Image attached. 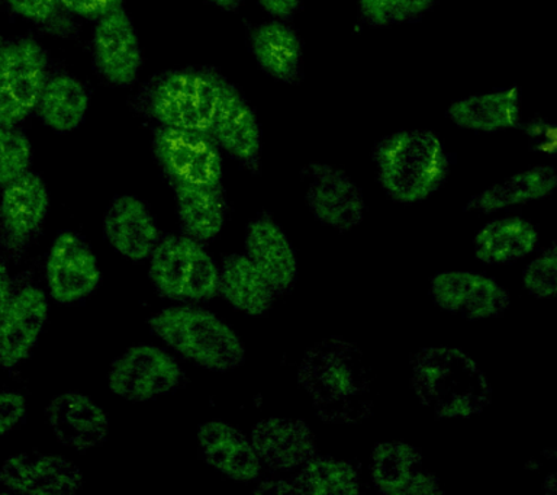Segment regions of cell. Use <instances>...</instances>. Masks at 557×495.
Here are the masks:
<instances>
[{
    "label": "cell",
    "instance_id": "obj_1",
    "mask_svg": "<svg viewBox=\"0 0 557 495\" xmlns=\"http://www.w3.org/2000/svg\"><path fill=\"white\" fill-rule=\"evenodd\" d=\"M298 380L318 416L329 423L355 424L372 414V373L359 347L350 342H318L305 354Z\"/></svg>",
    "mask_w": 557,
    "mask_h": 495
},
{
    "label": "cell",
    "instance_id": "obj_2",
    "mask_svg": "<svg viewBox=\"0 0 557 495\" xmlns=\"http://www.w3.org/2000/svg\"><path fill=\"white\" fill-rule=\"evenodd\" d=\"M413 391L422 406L442 419H466L490 406L485 372L469 355L451 347H426L411 362Z\"/></svg>",
    "mask_w": 557,
    "mask_h": 495
},
{
    "label": "cell",
    "instance_id": "obj_3",
    "mask_svg": "<svg viewBox=\"0 0 557 495\" xmlns=\"http://www.w3.org/2000/svg\"><path fill=\"white\" fill-rule=\"evenodd\" d=\"M373 160L383 190L403 203L424 201L437 193L451 166L442 138L430 129H403L382 138Z\"/></svg>",
    "mask_w": 557,
    "mask_h": 495
},
{
    "label": "cell",
    "instance_id": "obj_4",
    "mask_svg": "<svg viewBox=\"0 0 557 495\" xmlns=\"http://www.w3.org/2000/svg\"><path fill=\"white\" fill-rule=\"evenodd\" d=\"M148 325L182 358L208 371H233L246 359V349L237 333L205 308L169 307L152 315Z\"/></svg>",
    "mask_w": 557,
    "mask_h": 495
},
{
    "label": "cell",
    "instance_id": "obj_5",
    "mask_svg": "<svg viewBox=\"0 0 557 495\" xmlns=\"http://www.w3.org/2000/svg\"><path fill=\"white\" fill-rule=\"evenodd\" d=\"M230 82L213 72L165 73L147 97V110L161 127L211 134Z\"/></svg>",
    "mask_w": 557,
    "mask_h": 495
},
{
    "label": "cell",
    "instance_id": "obj_6",
    "mask_svg": "<svg viewBox=\"0 0 557 495\" xmlns=\"http://www.w3.org/2000/svg\"><path fill=\"white\" fill-rule=\"evenodd\" d=\"M150 259V280L163 297L178 302H199L216 297L220 268L194 238L186 234L160 238Z\"/></svg>",
    "mask_w": 557,
    "mask_h": 495
},
{
    "label": "cell",
    "instance_id": "obj_7",
    "mask_svg": "<svg viewBox=\"0 0 557 495\" xmlns=\"http://www.w3.org/2000/svg\"><path fill=\"white\" fill-rule=\"evenodd\" d=\"M47 58L29 38L0 51V127H15L37 110L46 86Z\"/></svg>",
    "mask_w": 557,
    "mask_h": 495
},
{
    "label": "cell",
    "instance_id": "obj_8",
    "mask_svg": "<svg viewBox=\"0 0 557 495\" xmlns=\"http://www.w3.org/2000/svg\"><path fill=\"white\" fill-rule=\"evenodd\" d=\"M186 375L163 349L157 346L129 347L109 369V389L128 401L143 403L181 388Z\"/></svg>",
    "mask_w": 557,
    "mask_h": 495
},
{
    "label": "cell",
    "instance_id": "obj_9",
    "mask_svg": "<svg viewBox=\"0 0 557 495\" xmlns=\"http://www.w3.org/2000/svg\"><path fill=\"white\" fill-rule=\"evenodd\" d=\"M154 153L172 185H221V149L211 134L161 127Z\"/></svg>",
    "mask_w": 557,
    "mask_h": 495
},
{
    "label": "cell",
    "instance_id": "obj_10",
    "mask_svg": "<svg viewBox=\"0 0 557 495\" xmlns=\"http://www.w3.org/2000/svg\"><path fill=\"white\" fill-rule=\"evenodd\" d=\"M50 207V194L41 177L26 172L4 186L0 198V247L21 256L37 237Z\"/></svg>",
    "mask_w": 557,
    "mask_h": 495
},
{
    "label": "cell",
    "instance_id": "obj_11",
    "mask_svg": "<svg viewBox=\"0 0 557 495\" xmlns=\"http://www.w3.org/2000/svg\"><path fill=\"white\" fill-rule=\"evenodd\" d=\"M47 284L60 304L82 301L100 282L98 259L78 234L64 232L52 243L47 258Z\"/></svg>",
    "mask_w": 557,
    "mask_h": 495
},
{
    "label": "cell",
    "instance_id": "obj_12",
    "mask_svg": "<svg viewBox=\"0 0 557 495\" xmlns=\"http://www.w3.org/2000/svg\"><path fill=\"white\" fill-rule=\"evenodd\" d=\"M308 177L307 203L318 221L338 232L356 228L363 221V194L346 172L312 163Z\"/></svg>",
    "mask_w": 557,
    "mask_h": 495
},
{
    "label": "cell",
    "instance_id": "obj_13",
    "mask_svg": "<svg viewBox=\"0 0 557 495\" xmlns=\"http://www.w3.org/2000/svg\"><path fill=\"white\" fill-rule=\"evenodd\" d=\"M431 295L442 310L468 320L503 315L511 304L498 282L473 272L438 273L431 280Z\"/></svg>",
    "mask_w": 557,
    "mask_h": 495
},
{
    "label": "cell",
    "instance_id": "obj_14",
    "mask_svg": "<svg viewBox=\"0 0 557 495\" xmlns=\"http://www.w3.org/2000/svg\"><path fill=\"white\" fill-rule=\"evenodd\" d=\"M0 484L11 493L70 495L83 486V473L63 456L21 454L0 467Z\"/></svg>",
    "mask_w": 557,
    "mask_h": 495
},
{
    "label": "cell",
    "instance_id": "obj_15",
    "mask_svg": "<svg viewBox=\"0 0 557 495\" xmlns=\"http://www.w3.org/2000/svg\"><path fill=\"white\" fill-rule=\"evenodd\" d=\"M95 64L115 86H128L141 67V49L128 14L121 7L100 16L94 34Z\"/></svg>",
    "mask_w": 557,
    "mask_h": 495
},
{
    "label": "cell",
    "instance_id": "obj_16",
    "mask_svg": "<svg viewBox=\"0 0 557 495\" xmlns=\"http://www.w3.org/2000/svg\"><path fill=\"white\" fill-rule=\"evenodd\" d=\"M48 299L38 286L15 289L0 320V367L15 369L37 346L48 320Z\"/></svg>",
    "mask_w": 557,
    "mask_h": 495
},
{
    "label": "cell",
    "instance_id": "obj_17",
    "mask_svg": "<svg viewBox=\"0 0 557 495\" xmlns=\"http://www.w3.org/2000/svg\"><path fill=\"white\" fill-rule=\"evenodd\" d=\"M370 473L383 494H442L440 481L425 468L421 451L408 443H379L370 459Z\"/></svg>",
    "mask_w": 557,
    "mask_h": 495
},
{
    "label": "cell",
    "instance_id": "obj_18",
    "mask_svg": "<svg viewBox=\"0 0 557 495\" xmlns=\"http://www.w3.org/2000/svg\"><path fill=\"white\" fill-rule=\"evenodd\" d=\"M46 416L61 445L76 450H89L107 441V412L94 399L78 391L57 395L48 404Z\"/></svg>",
    "mask_w": 557,
    "mask_h": 495
},
{
    "label": "cell",
    "instance_id": "obj_19",
    "mask_svg": "<svg viewBox=\"0 0 557 495\" xmlns=\"http://www.w3.org/2000/svg\"><path fill=\"white\" fill-rule=\"evenodd\" d=\"M246 251L274 294H285L294 286L298 276L294 247L272 216L259 215L248 224Z\"/></svg>",
    "mask_w": 557,
    "mask_h": 495
},
{
    "label": "cell",
    "instance_id": "obj_20",
    "mask_svg": "<svg viewBox=\"0 0 557 495\" xmlns=\"http://www.w3.org/2000/svg\"><path fill=\"white\" fill-rule=\"evenodd\" d=\"M103 233L117 253L134 262L150 258L161 238L146 203L133 195L113 199L104 214Z\"/></svg>",
    "mask_w": 557,
    "mask_h": 495
},
{
    "label": "cell",
    "instance_id": "obj_21",
    "mask_svg": "<svg viewBox=\"0 0 557 495\" xmlns=\"http://www.w3.org/2000/svg\"><path fill=\"white\" fill-rule=\"evenodd\" d=\"M211 136L220 149L233 156L244 166L259 168L261 132L250 106L235 86H226L220 110L211 128Z\"/></svg>",
    "mask_w": 557,
    "mask_h": 495
},
{
    "label": "cell",
    "instance_id": "obj_22",
    "mask_svg": "<svg viewBox=\"0 0 557 495\" xmlns=\"http://www.w3.org/2000/svg\"><path fill=\"white\" fill-rule=\"evenodd\" d=\"M250 441L261 462L274 471L300 468L317 450L311 429L300 420H261L252 429Z\"/></svg>",
    "mask_w": 557,
    "mask_h": 495
},
{
    "label": "cell",
    "instance_id": "obj_23",
    "mask_svg": "<svg viewBox=\"0 0 557 495\" xmlns=\"http://www.w3.org/2000/svg\"><path fill=\"white\" fill-rule=\"evenodd\" d=\"M203 459L231 480L248 482L260 475L261 460L250 438L224 421H208L198 430Z\"/></svg>",
    "mask_w": 557,
    "mask_h": 495
},
{
    "label": "cell",
    "instance_id": "obj_24",
    "mask_svg": "<svg viewBox=\"0 0 557 495\" xmlns=\"http://www.w3.org/2000/svg\"><path fill=\"white\" fill-rule=\"evenodd\" d=\"M457 127L476 133H499L521 123V95L518 86L473 95L455 101L446 112Z\"/></svg>",
    "mask_w": 557,
    "mask_h": 495
},
{
    "label": "cell",
    "instance_id": "obj_25",
    "mask_svg": "<svg viewBox=\"0 0 557 495\" xmlns=\"http://www.w3.org/2000/svg\"><path fill=\"white\" fill-rule=\"evenodd\" d=\"M257 64L273 79L295 85L302 76L304 46L298 33L281 21L259 25L251 34Z\"/></svg>",
    "mask_w": 557,
    "mask_h": 495
},
{
    "label": "cell",
    "instance_id": "obj_26",
    "mask_svg": "<svg viewBox=\"0 0 557 495\" xmlns=\"http://www.w3.org/2000/svg\"><path fill=\"white\" fill-rule=\"evenodd\" d=\"M178 221L186 236L199 243L215 238L224 228L226 199L221 185H173Z\"/></svg>",
    "mask_w": 557,
    "mask_h": 495
},
{
    "label": "cell",
    "instance_id": "obj_27",
    "mask_svg": "<svg viewBox=\"0 0 557 495\" xmlns=\"http://www.w3.org/2000/svg\"><path fill=\"white\" fill-rule=\"evenodd\" d=\"M230 306L247 315H263L274 301V290L247 255L225 256L220 268V290Z\"/></svg>",
    "mask_w": 557,
    "mask_h": 495
},
{
    "label": "cell",
    "instance_id": "obj_28",
    "mask_svg": "<svg viewBox=\"0 0 557 495\" xmlns=\"http://www.w3.org/2000/svg\"><path fill=\"white\" fill-rule=\"evenodd\" d=\"M557 185V173L553 166H535L518 172L508 180L492 185L474 195L466 206L468 211L496 212L505 208L521 206L548 197Z\"/></svg>",
    "mask_w": 557,
    "mask_h": 495
},
{
    "label": "cell",
    "instance_id": "obj_29",
    "mask_svg": "<svg viewBox=\"0 0 557 495\" xmlns=\"http://www.w3.org/2000/svg\"><path fill=\"white\" fill-rule=\"evenodd\" d=\"M539 232L530 221L505 216L487 223L474 237V255L486 264L517 262L535 249Z\"/></svg>",
    "mask_w": 557,
    "mask_h": 495
},
{
    "label": "cell",
    "instance_id": "obj_30",
    "mask_svg": "<svg viewBox=\"0 0 557 495\" xmlns=\"http://www.w3.org/2000/svg\"><path fill=\"white\" fill-rule=\"evenodd\" d=\"M89 95L85 86L69 75L47 81L37 110L42 123L57 133H70L85 120Z\"/></svg>",
    "mask_w": 557,
    "mask_h": 495
},
{
    "label": "cell",
    "instance_id": "obj_31",
    "mask_svg": "<svg viewBox=\"0 0 557 495\" xmlns=\"http://www.w3.org/2000/svg\"><path fill=\"white\" fill-rule=\"evenodd\" d=\"M292 481L298 494L352 495L360 491L355 465L331 458H313L300 467Z\"/></svg>",
    "mask_w": 557,
    "mask_h": 495
},
{
    "label": "cell",
    "instance_id": "obj_32",
    "mask_svg": "<svg viewBox=\"0 0 557 495\" xmlns=\"http://www.w3.org/2000/svg\"><path fill=\"white\" fill-rule=\"evenodd\" d=\"M438 0H359L361 20L372 28L411 23L433 10Z\"/></svg>",
    "mask_w": 557,
    "mask_h": 495
},
{
    "label": "cell",
    "instance_id": "obj_33",
    "mask_svg": "<svg viewBox=\"0 0 557 495\" xmlns=\"http://www.w3.org/2000/svg\"><path fill=\"white\" fill-rule=\"evenodd\" d=\"M30 145L24 133L0 127V188L29 171Z\"/></svg>",
    "mask_w": 557,
    "mask_h": 495
},
{
    "label": "cell",
    "instance_id": "obj_34",
    "mask_svg": "<svg viewBox=\"0 0 557 495\" xmlns=\"http://www.w3.org/2000/svg\"><path fill=\"white\" fill-rule=\"evenodd\" d=\"M522 284L535 298H553L557 289L556 247L544 251L525 268Z\"/></svg>",
    "mask_w": 557,
    "mask_h": 495
},
{
    "label": "cell",
    "instance_id": "obj_35",
    "mask_svg": "<svg viewBox=\"0 0 557 495\" xmlns=\"http://www.w3.org/2000/svg\"><path fill=\"white\" fill-rule=\"evenodd\" d=\"M15 14L37 24H52L61 18L60 0H4Z\"/></svg>",
    "mask_w": 557,
    "mask_h": 495
},
{
    "label": "cell",
    "instance_id": "obj_36",
    "mask_svg": "<svg viewBox=\"0 0 557 495\" xmlns=\"http://www.w3.org/2000/svg\"><path fill=\"white\" fill-rule=\"evenodd\" d=\"M26 399L15 391H0V438L25 420Z\"/></svg>",
    "mask_w": 557,
    "mask_h": 495
},
{
    "label": "cell",
    "instance_id": "obj_37",
    "mask_svg": "<svg viewBox=\"0 0 557 495\" xmlns=\"http://www.w3.org/2000/svg\"><path fill=\"white\" fill-rule=\"evenodd\" d=\"M518 128L524 129V133L530 138L531 145H534L535 150H542L543 153H555L556 150V127L547 123L540 116L520 123Z\"/></svg>",
    "mask_w": 557,
    "mask_h": 495
},
{
    "label": "cell",
    "instance_id": "obj_38",
    "mask_svg": "<svg viewBox=\"0 0 557 495\" xmlns=\"http://www.w3.org/2000/svg\"><path fill=\"white\" fill-rule=\"evenodd\" d=\"M61 7L74 15L87 20H99L121 5V0H60Z\"/></svg>",
    "mask_w": 557,
    "mask_h": 495
},
{
    "label": "cell",
    "instance_id": "obj_39",
    "mask_svg": "<svg viewBox=\"0 0 557 495\" xmlns=\"http://www.w3.org/2000/svg\"><path fill=\"white\" fill-rule=\"evenodd\" d=\"M268 14L278 20H289L298 12L302 0H257Z\"/></svg>",
    "mask_w": 557,
    "mask_h": 495
},
{
    "label": "cell",
    "instance_id": "obj_40",
    "mask_svg": "<svg viewBox=\"0 0 557 495\" xmlns=\"http://www.w3.org/2000/svg\"><path fill=\"white\" fill-rule=\"evenodd\" d=\"M15 288H13V282L11 275H9V269L2 260H0V320L4 312H7L9 304H11Z\"/></svg>",
    "mask_w": 557,
    "mask_h": 495
},
{
    "label": "cell",
    "instance_id": "obj_41",
    "mask_svg": "<svg viewBox=\"0 0 557 495\" xmlns=\"http://www.w3.org/2000/svg\"><path fill=\"white\" fill-rule=\"evenodd\" d=\"M255 493H257V494H290V493L298 494V491H296V488H295L294 484H292V482L278 481V482H263V484H261L259 486V488H257L255 491Z\"/></svg>",
    "mask_w": 557,
    "mask_h": 495
},
{
    "label": "cell",
    "instance_id": "obj_42",
    "mask_svg": "<svg viewBox=\"0 0 557 495\" xmlns=\"http://www.w3.org/2000/svg\"><path fill=\"white\" fill-rule=\"evenodd\" d=\"M208 2L224 11H235L242 5L243 0H208Z\"/></svg>",
    "mask_w": 557,
    "mask_h": 495
},
{
    "label": "cell",
    "instance_id": "obj_43",
    "mask_svg": "<svg viewBox=\"0 0 557 495\" xmlns=\"http://www.w3.org/2000/svg\"><path fill=\"white\" fill-rule=\"evenodd\" d=\"M4 45H3V40H2V37H0V51H2Z\"/></svg>",
    "mask_w": 557,
    "mask_h": 495
}]
</instances>
